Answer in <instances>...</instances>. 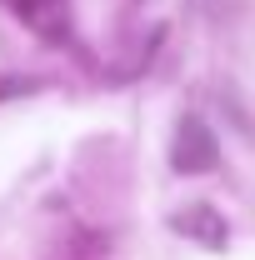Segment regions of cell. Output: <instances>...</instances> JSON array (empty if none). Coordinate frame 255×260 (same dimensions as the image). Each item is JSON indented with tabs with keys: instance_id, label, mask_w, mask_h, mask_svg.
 <instances>
[{
	"instance_id": "cell-1",
	"label": "cell",
	"mask_w": 255,
	"mask_h": 260,
	"mask_svg": "<svg viewBox=\"0 0 255 260\" xmlns=\"http://www.w3.org/2000/svg\"><path fill=\"white\" fill-rule=\"evenodd\" d=\"M215 160H220V150H215L210 125H205L200 115H185V120H180V130H175L170 165H175L180 175H205V170H215Z\"/></svg>"
},
{
	"instance_id": "cell-2",
	"label": "cell",
	"mask_w": 255,
	"mask_h": 260,
	"mask_svg": "<svg viewBox=\"0 0 255 260\" xmlns=\"http://www.w3.org/2000/svg\"><path fill=\"white\" fill-rule=\"evenodd\" d=\"M175 230L190 235V240H200V245H210V250H220V245H225V220L210 210V205H190V210H180V215H175Z\"/></svg>"
},
{
	"instance_id": "cell-3",
	"label": "cell",
	"mask_w": 255,
	"mask_h": 260,
	"mask_svg": "<svg viewBox=\"0 0 255 260\" xmlns=\"http://www.w3.org/2000/svg\"><path fill=\"white\" fill-rule=\"evenodd\" d=\"M15 90H30V80H0V95H15Z\"/></svg>"
},
{
	"instance_id": "cell-4",
	"label": "cell",
	"mask_w": 255,
	"mask_h": 260,
	"mask_svg": "<svg viewBox=\"0 0 255 260\" xmlns=\"http://www.w3.org/2000/svg\"><path fill=\"white\" fill-rule=\"evenodd\" d=\"M15 5H20V10H40L45 0H15Z\"/></svg>"
}]
</instances>
